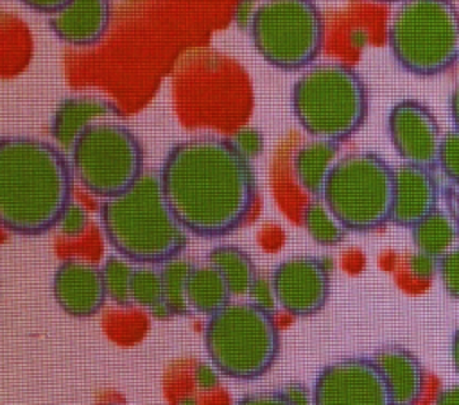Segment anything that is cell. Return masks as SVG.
Segmentation results:
<instances>
[{
	"label": "cell",
	"mask_w": 459,
	"mask_h": 405,
	"mask_svg": "<svg viewBox=\"0 0 459 405\" xmlns=\"http://www.w3.org/2000/svg\"><path fill=\"white\" fill-rule=\"evenodd\" d=\"M314 405H394L371 357H348L325 366L312 385Z\"/></svg>",
	"instance_id": "cell-10"
},
{
	"label": "cell",
	"mask_w": 459,
	"mask_h": 405,
	"mask_svg": "<svg viewBox=\"0 0 459 405\" xmlns=\"http://www.w3.org/2000/svg\"><path fill=\"white\" fill-rule=\"evenodd\" d=\"M450 357H452V364L455 373L459 375V326L455 328L454 335H452V342H450Z\"/></svg>",
	"instance_id": "cell-36"
},
{
	"label": "cell",
	"mask_w": 459,
	"mask_h": 405,
	"mask_svg": "<svg viewBox=\"0 0 459 405\" xmlns=\"http://www.w3.org/2000/svg\"><path fill=\"white\" fill-rule=\"evenodd\" d=\"M194 263L185 258H172L161 263V283H163V303L169 306L172 315H190L192 308L186 299V280Z\"/></svg>",
	"instance_id": "cell-23"
},
{
	"label": "cell",
	"mask_w": 459,
	"mask_h": 405,
	"mask_svg": "<svg viewBox=\"0 0 459 405\" xmlns=\"http://www.w3.org/2000/svg\"><path fill=\"white\" fill-rule=\"evenodd\" d=\"M88 224V215L81 204L70 202V206L65 210L63 217L57 222V228L61 229L63 235L66 237H77L84 231Z\"/></svg>",
	"instance_id": "cell-28"
},
{
	"label": "cell",
	"mask_w": 459,
	"mask_h": 405,
	"mask_svg": "<svg viewBox=\"0 0 459 405\" xmlns=\"http://www.w3.org/2000/svg\"><path fill=\"white\" fill-rule=\"evenodd\" d=\"M339 158V142L310 138L294 152L292 168L298 185L312 197H319L325 181Z\"/></svg>",
	"instance_id": "cell-18"
},
{
	"label": "cell",
	"mask_w": 459,
	"mask_h": 405,
	"mask_svg": "<svg viewBox=\"0 0 459 405\" xmlns=\"http://www.w3.org/2000/svg\"><path fill=\"white\" fill-rule=\"evenodd\" d=\"M235 405H294L283 389L244 394Z\"/></svg>",
	"instance_id": "cell-30"
},
{
	"label": "cell",
	"mask_w": 459,
	"mask_h": 405,
	"mask_svg": "<svg viewBox=\"0 0 459 405\" xmlns=\"http://www.w3.org/2000/svg\"><path fill=\"white\" fill-rule=\"evenodd\" d=\"M235 142V145L251 159L253 156H256L262 151V136L256 129H242L237 133L235 138H231Z\"/></svg>",
	"instance_id": "cell-31"
},
{
	"label": "cell",
	"mask_w": 459,
	"mask_h": 405,
	"mask_svg": "<svg viewBox=\"0 0 459 405\" xmlns=\"http://www.w3.org/2000/svg\"><path fill=\"white\" fill-rule=\"evenodd\" d=\"M457 63H459V57H457Z\"/></svg>",
	"instance_id": "cell-39"
},
{
	"label": "cell",
	"mask_w": 459,
	"mask_h": 405,
	"mask_svg": "<svg viewBox=\"0 0 459 405\" xmlns=\"http://www.w3.org/2000/svg\"><path fill=\"white\" fill-rule=\"evenodd\" d=\"M247 294H249L253 303H256L260 306H265V308H271V310H273V305L276 303L274 292H273V285H271V278L265 280V278L258 276L255 280V283L251 285Z\"/></svg>",
	"instance_id": "cell-32"
},
{
	"label": "cell",
	"mask_w": 459,
	"mask_h": 405,
	"mask_svg": "<svg viewBox=\"0 0 459 405\" xmlns=\"http://www.w3.org/2000/svg\"><path fill=\"white\" fill-rule=\"evenodd\" d=\"M109 405H118V403H109Z\"/></svg>",
	"instance_id": "cell-38"
},
{
	"label": "cell",
	"mask_w": 459,
	"mask_h": 405,
	"mask_svg": "<svg viewBox=\"0 0 459 405\" xmlns=\"http://www.w3.org/2000/svg\"><path fill=\"white\" fill-rule=\"evenodd\" d=\"M247 25L260 57L283 72L308 68L325 45V20L314 0H262Z\"/></svg>",
	"instance_id": "cell-8"
},
{
	"label": "cell",
	"mask_w": 459,
	"mask_h": 405,
	"mask_svg": "<svg viewBox=\"0 0 459 405\" xmlns=\"http://www.w3.org/2000/svg\"><path fill=\"white\" fill-rule=\"evenodd\" d=\"M437 276L443 290L452 299L459 301V244L439 258Z\"/></svg>",
	"instance_id": "cell-27"
},
{
	"label": "cell",
	"mask_w": 459,
	"mask_h": 405,
	"mask_svg": "<svg viewBox=\"0 0 459 405\" xmlns=\"http://www.w3.org/2000/svg\"><path fill=\"white\" fill-rule=\"evenodd\" d=\"M375 2H382V4H387V2H400V0H375Z\"/></svg>",
	"instance_id": "cell-37"
},
{
	"label": "cell",
	"mask_w": 459,
	"mask_h": 405,
	"mask_svg": "<svg viewBox=\"0 0 459 405\" xmlns=\"http://www.w3.org/2000/svg\"><path fill=\"white\" fill-rule=\"evenodd\" d=\"M387 133L403 163L436 167L443 133L427 104L416 99L394 102L387 113Z\"/></svg>",
	"instance_id": "cell-12"
},
{
	"label": "cell",
	"mask_w": 459,
	"mask_h": 405,
	"mask_svg": "<svg viewBox=\"0 0 459 405\" xmlns=\"http://www.w3.org/2000/svg\"><path fill=\"white\" fill-rule=\"evenodd\" d=\"M52 294L57 306L77 319L95 315L108 299L100 267L79 258H68L57 265Z\"/></svg>",
	"instance_id": "cell-13"
},
{
	"label": "cell",
	"mask_w": 459,
	"mask_h": 405,
	"mask_svg": "<svg viewBox=\"0 0 459 405\" xmlns=\"http://www.w3.org/2000/svg\"><path fill=\"white\" fill-rule=\"evenodd\" d=\"M74 172L57 145L34 136H0V228L38 237L57 228L72 202Z\"/></svg>",
	"instance_id": "cell-2"
},
{
	"label": "cell",
	"mask_w": 459,
	"mask_h": 405,
	"mask_svg": "<svg viewBox=\"0 0 459 405\" xmlns=\"http://www.w3.org/2000/svg\"><path fill=\"white\" fill-rule=\"evenodd\" d=\"M434 405H459V383L448 385L437 392Z\"/></svg>",
	"instance_id": "cell-34"
},
{
	"label": "cell",
	"mask_w": 459,
	"mask_h": 405,
	"mask_svg": "<svg viewBox=\"0 0 459 405\" xmlns=\"http://www.w3.org/2000/svg\"><path fill=\"white\" fill-rule=\"evenodd\" d=\"M158 177L178 222L201 238L237 231L256 202L251 159L231 138L199 134L174 143Z\"/></svg>",
	"instance_id": "cell-1"
},
{
	"label": "cell",
	"mask_w": 459,
	"mask_h": 405,
	"mask_svg": "<svg viewBox=\"0 0 459 405\" xmlns=\"http://www.w3.org/2000/svg\"><path fill=\"white\" fill-rule=\"evenodd\" d=\"M382 373L394 405H416L425 391V369L420 358L403 346H385L371 355Z\"/></svg>",
	"instance_id": "cell-17"
},
{
	"label": "cell",
	"mask_w": 459,
	"mask_h": 405,
	"mask_svg": "<svg viewBox=\"0 0 459 405\" xmlns=\"http://www.w3.org/2000/svg\"><path fill=\"white\" fill-rule=\"evenodd\" d=\"M301 222L308 237L319 246H337L344 240L348 229L335 217V213L325 204L321 197H314L303 210Z\"/></svg>",
	"instance_id": "cell-22"
},
{
	"label": "cell",
	"mask_w": 459,
	"mask_h": 405,
	"mask_svg": "<svg viewBox=\"0 0 459 405\" xmlns=\"http://www.w3.org/2000/svg\"><path fill=\"white\" fill-rule=\"evenodd\" d=\"M134 262L124 258L122 254H109L100 271L106 289V297L118 306H131V278L134 272Z\"/></svg>",
	"instance_id": "cell-24"
},
{
	"label": "cell",
	"mask_w": 459,
	"mask_h": 405,
	"mask_svg": "<svg viewBox=\"0 0 459 405\" xmlns=\"http://www.w3.org/2000/svg\"><path fill=\"white\" fill-rule=\"evenodd\" d=\"M131 299L134 305L149 310L163 301V283L160 269L149 263L134 267L131 278Z\"/></svg>",
	"instance_id": "cell-25"
},
{
	"label": "cell",
	"mask_w": 459,
	"mask_h": 405,
	"mask_svg": "<svg viewBox=\"0 0 459 405\" xmlns=\"http://www.w3.org/2000/svg\"><path fill=\"white\" fill-rule=\"evenodd\" d=\"M186 299L192 312L212 315L231 301V292L221 272L204 263L192 267L186 280Z\"/></svg>",
	"instance_id": "cell-19"
},
{
	"label": "cell",
	"mask_w": 459,
	"mask_h": 405,
	"mask_svg": "<svg viewBox=\"0 0 459 405\" xmlns=\"http://www.w3.org/2000/svg\"><path fill=\"white\" fill-rule=\"evenodd\" d=\"M25 7H29L30 11L41 13V14H54L56 11H59L68 0H20Z\"/></svg>",
	"instance_id": "cell-33"
},
{
	"label": "cell",
	"mask_w": 459,
	"mask_h": 405,
	"mask_svg": "<svg viewBox=\"0 0 459 405\" xmlns=\"http://www.w3.org/2000/svg\"><path fill=\"white\" fill-rule=\"evenodd\" d=\"M276 305L294 317L317 314L330 296V269L319 256L296 254L281 260L271 274Z\"/></svg>",
	"instance_id": "cell-11"
},
{
	"label": "cell",
	"mask_w": 459,
	"mask_h": 405,
	"mask_svg": "<svg viewBox=\"0 0 459 405\" xmlns=\"http://www.w3.org/2000/svg\"><path fill=\"white\" fill-rule=\"evenodd\" d=\"M120 108L102 97L74 95L63 99L52 116L50 134L61 151H70L77 136L95 122L120 118Z\"/></svg>",
	"instance_id": "cell-16"
},
{
	"label": "cell",
	"mask_w": 459,
	"mask_h": 405,
	"mask_svg": "<svg viewBox=\"0 0 459 405\" xmlns=\"http://www.w3.org/2000/svg\"><path fill=\"white\" fill-rule=\"evenodd\" d=\"M436 165L455 185H459V131L450 129L443 134Z\"/></svg>",
	"instance_id": "cell-26"
},
{
	"label": "cell",
	"mask_w": 459,
	"mask_h": 405,
	"mask_svg": "<svg viewBox=\"0 0 459 405\" xmlns=\"http://www.w3.org/2000/svg\"><path fill=\"white\" fill-rule=\"evenodd\" d=\"M206 263L221 272L231 296H246L258 278L253 258L242 247L233 244H222L210 249Z\"/></svg>",
	"instance_id": "cell-20"
},
{
	"label": "cell",
	"mask_w": 459,
	"mask_h": 405,
	"mask_svg": "<svg viewBox=\"0 0 459 405\" xmlns=\"http://www.w3.org/2000/svg\"><path fill=\"white\" fill-rule=\"evenodd\" d=\"M437 208V181L430 167L402 163L394 168L391 222L412 228Z\"/></svg>",
	"instance_id": "cell-14"
},
{
	"label": "cell",
	"mask_w": 459,
	"mask_h": 405,
	"mask_svg": "<svg viewBox=\"0 0 459 405\" xmlns=\"http://www.w3.org/2000/svg\"><path fill=\"white\" fill-rule=\"evenodd\" d=\"M203 339L212 366L242 382L264 376L280 353V330L273 310L253 301H230L208 315Z\"/></svg>",
	"instance_id": "cell-5"
},
{
	"label": "cell",
	"mask_w": 459,
	"mask_h": 405,
	"mask_svg": "<svg viewBox=\"0 0 459 405\" xmlns=\"http://www.w3.org/2000/svg\"><path fill=\"white\" fill-rule=\"evenodd\" d=\"M411 233L416 251L441 258L454 246H457L459 224L448 211L436 208L432 213L416 222L411 228Z\"/></svg>",
	"instance_id": "cell-21"
},
{
	"label": "cell",
	"mask_w": 459,
	"mask_h": 405,
	"mask_svg": "<svg viewBox=\"0 0 459 405\" xmlns=\"http://www.w3.org/2000/svg\"><path fill=\"white\" fill-rule=\"evenodd\" d=\"M99 217L108 244L134 263L161 265L178 258L188 242L152 170H145L124 194L104 199Z\"/></svg>",
	"instance_id": "cell-3"
},
{
	"label": "cell",
	"mask_w": 459,
	"mask_h": 405,
	"mask_svg": "<svg viewBox=\"0 0 459 405\" xmlns=\"http://www.w3.org/2000/svg\"><path fill=\"white\" fill-rule=\"evenodd\" d=\"M437 262L439 258H434L427 253H421V251H416L409 256V271L414 278L418 280H430L432 276L437 274Z\"/></svg>",
	"instance_id": "cell-29"
},
{
	"label": "cell",
	"mask_w": 459,
	"mask_h": 405,
	"mask_svg": "<svg viewBox=\"0 0 459 405\" xmlns=\"http://www.w3.org/2000/svg\"><path fill=\"white\" fill-rule=\"evenodd\" d=\"M448 109H450V118L454 124V129L459 131V79L455 81L450 97H448Z\"/></svg>",
	"instance_id": "cell-35"
},
{
	"label": "cell",
	"mask_w": 459,
	"mask_h": 405,
	"mask_svg": "<svg viewBox=\"0 0 459 405\" xmlns=\"http://www.w3.org/2000/svg\"><path fill=\"white\" fill-rule=\"evenodd\" d=\"M109 23L111 0H68L48 18V27L57 39L74 47L99 43Z\"/></svg>",
	"instance_id": "cell-15"
},
{
	"label": "cell",
	"mask_w": 459,
	"mask_h": 405,
	"mask_svg": "<svg viewBox=\"0 0 459 405\" xmlns=\"http://www.w3.org/2000/svg\"><path fill=\"white\" fill-rule=\"evenodd\" d=\"M394 168L373 151L342 154L330 170L321 199L348 231L369 233L391 222Z\"/></svg>",
	"instance_id": "cell-7"
},
{
	"label": "cell",
	"mask_w": 459,
	"mask_h": 405,
	"mask_svg": "<svg viewBox=\"0 0 459 405\" xmlns=\"http://www.w3.org/2000/svg\"><path fill=\"white\" fill-rule=\"evenodd\" d=\"M290 106L307 134L342 143L366 122L369 97L353 66L326 61L301 72L290 90Z\"/></svg>",
	"instance_id": "cell-4"
},
{
	"label": "cell",
	"mask_w": 459,
	"mask_h": 405,
	"mask_svg": "<svg viewBox=\"0 0 459 405\" xmlns=\"http://www.w3.org/2000/svg\"><path fill=\"white\" fill-rule=\"evenodd\" d=\"M387 47L405 72L434 77L459 57V9L454 0H400L387 23Z\"/></svg>",
	"instance_id": "cell-6"
},
{
	"label": "cell",
	"mask_w": 459,
	"mask_h": 405,
	"mask_svg": "<svg viewBox=\"0 0 459 405\" xmlns=\"http://www.w3.org/2000/svg\"><path fill=\"white\" fill-rule=\"evenodd\" d=\"M68 154L79 185L102 199L124 194L145 172L143 147L138 136L115 120H102L86 127Z\"/></svg>",
	"instance_id": "cell-9"
}]
</instances>
